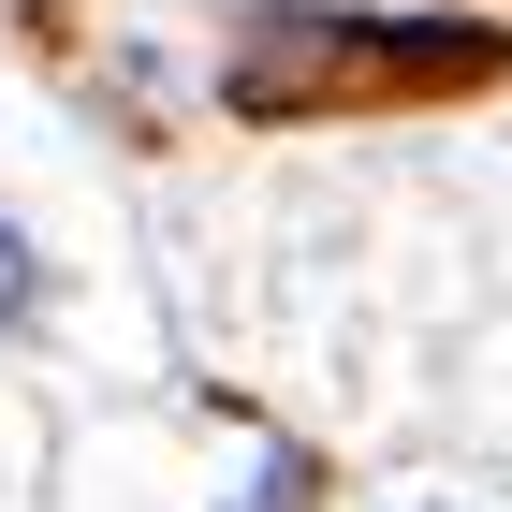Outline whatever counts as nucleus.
<instances>
[{
	"label": "nucleus",
	"instance_id": "1",
	"mask_svg": "<svg viewBox=\"0 0 512 512\" xmlns=\"http://www.w3.org/2000/svg\"><path fill=\"white\" fill-rule=\"evenodd\" d=\"M498 44H439V30H395V15H249L235 30V103L249 118H308L337 88H439V74H483Z\"/></svg>",
	"mask_w": 512,
	"mask_h": 512
},
{
	"label": "nucleus",
	"instance_id": "3",
	"mask_svg": "<svg viewBox=\"0 0 512 512\" xmlns=\"http://www.w3.org/2000/svg\"><path fill=\"white\" fill-rule=\"evenodd\" d=\"M366 512H498V498H469V483H410V498H366Z\"/></svg>",
	"mask_w": 512,
	"mask_h": 512
},
{
	"label": "nucleus",
	"instance_id": "2",
	"mask_svg": "<svg viewBox=\"0 0 512 512\" xmlns=\"http://www.w3.org/2000/svg\"><path fill=\"white\" fill-rule=\"evenodd\" d=\"M44 322H59V249H44V220L15 191H0V352H30Z\"/></svg>",
	"mask_w": 512,
	"mask_h": 512
}]
</instances>
